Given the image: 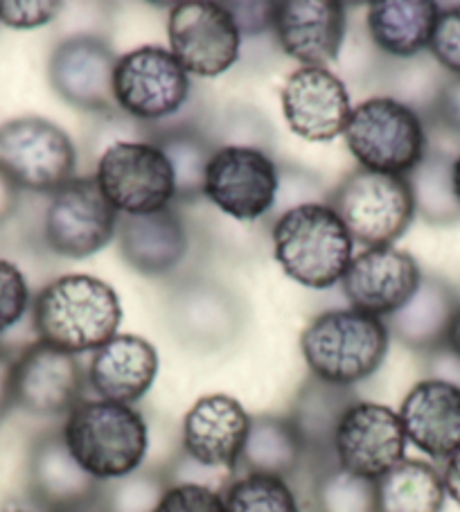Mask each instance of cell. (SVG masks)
I'll return each instance as SVG.
<instances>
[{
  "instance_id": "cell-1",
  "label": "cell",
  "mask_w": 460,
  "mask_h": 512,
  "mask_svg": "<svg viewBox=\"0 0 460 512\" xmlns=\"http://www.w3.org/2000/svg\"><path fill=\"white\" fill-rule=\"evenodd\" d=\"M122 305L100 278L73 273L52 280L34 300V330L48 346L79 355L102 348L118 334Z\"/></svg>"
},
{
  "instance_id": "cell-2",
  "label": "cell",
  "mask_w": 460,
  "mask_h": 512,
  "mask_svg": "<svg viewBox=\"0 0 460 512\" xmlns=\"http://www.w3.org/2000/svg\"><path fill=\"white\" fill-rule=\"evenodd\" d=\"M70 454L97 481L134 474L145 461L147 422L129 404L82 400L61 429Z\"/></svg>"
},
{
  "instance_id": "cell-3",
  "label": "cell",
  "mask_w": 460,
  "mask_h": 512,
  "mask_svg": "<svg viewBox=\"0 0 460 512\" xmlns=\"http://www.w3.org/2000/svg\"><path fill=\"white\" fill-rule=\"evenodd\" d=\"M352 237L332 206L300 203L273 226V255L291 280L309 289L341 282L352 262Z\"/></svg>"
},
{
  "instance_id": "cell-4",
  "label": "cell",
  "mask_w": 460,
  "mask_h": 512,
  "mask_svg": "<svg viewBox=\"0 0 460 512\" xmlns=\"http://www.w3.org/2000/svg\"><path fill=\"white\" fill-rule=\"evenodd\" d=\"M300 350L312 375L334 386H355L382 366L388 328L359 310L318 314L300 334Z\"/></svg>"
},
{
  "instance_id": "cell-5",
  "label": "cell",
  "mask_w": 460,
  "mask_h": 512,
  "mask_svg": "<svg viewBox=\"0 0 460 512\" xmlns=\"http://www.w3.org/2000/svg\"><path fill=\"white\" fill-rule=\"evenodd\" d=\"M343 136L357 163L377 174L406 176L427 154L418 113L393 97H370L352 109Z\"/></svg>"
},
{
  "instance_id": "cell-6",
  "label": "cell",
  "mask_w": 460,
  "mask_h": 512,
  "mask_svg": "<svg viewBox=\"0 0 460 512\" xmlns=\"http://www.w3.org/2000/svg\"><path fill=\"white\" fill-rule=\"evenodd\" d=\"M332 208L352 242L368 249L393 246L411 226L415 199L406 176L352 172L332 197Z\"/></svg>"
},
{
  "instance_id": "cell-7",
  "label": "cell",
  "mask_w": 460,
  "mask_h": 512,
  "mask_svg": "<svg viewBox=\"0 0 460 512\" xmlns=\"http://www.w3.org/2000/svg\"><path fill=\"white\" fill-rule=\"evenodd\" d=\"M95 181L115 213L127 217L161 213L176 197L170 158L152 143H113L97 163Z\"/></svg>"
},
{
  "instance_id": "cell-8",
  "label": "cell",
  "mask_w": 460,
  "mask_h": 512,
  "mask_svg": "<svg viewBox=\"0 0 460 512\" xmlns=\"http://www.w3.org/2000/svg\"><path fill=\"white\" fill-rule=\"evenodd\" d=\"M73 172L75 147L50 120L16 118L0 127V174L14 188L57 192Z\"/></svg>"
},
{
  "instance_id": "cell-9",
  "label": "cell",
  "mask_w": 460,
  "mask_h": 512,
  "mask_svg": "<svg viewBox=\"0 0 460 512\" xmlns=\"http://www.w3.org/2000/svg\"><path fill=\"white\" fill-rule=\"evenodd\" d=\"M170 52L188 75L219 77L240 57L242 32L226 5L185 0L167 21Z\"/></svg>"
},
{
  "instance_id": "cell-10",
  "label": "cell",
  "mask_w": 460,
  "mask_h": 512,
  "mask_svg": "<svg viewBox=\"0 0 460 512\" xmlns=\"http://www.w3.org/2000/svg\"><path fill=\"white\" fill-rule=\"evenodd\" d=\"M190 93V77L170 50L143 46L118 59L113 97L138 120H163L179 111Z\"/></svg>"
},
{
  "instance_id": "cell-11",
  "label": "cell",
  "mask_w": 460,
  "mask_h": 512,
  "mask_svg": "<svg viewBox=\"0 0 460 512\" xmlns=\"http://www.w3.org/2000/svg\"><path fill=\"white\" fill-rule=\"evenodd\" d=\"M118 213L97 185L95 176L70 179L52 197L46 213V240L64 258L82 260L111 242Z\"/></svg>"
},
{
  "instance_id": "cell-12",
  "label": "cell",
  "mask_w": 460,
  "mask_h": 512,
  "mask_svg": "<svg viewBox=\"0 0 460 512\" xmlns=\"http://www.w3.org/2000/svg\"><path fill=\"white\" fill-rule=\"evenodd\" d=\"M278 192V170L253 147L228 145L210 156L203 194L228 217L255 222L269 213Z\"/></svg>"
},
{
  "instance_id": "cell-13",
  "label": "cell",
  "mask_w": 460,
  "mask_h": 512,
  "mask_svg": "<svg viewBox=\"0 0 460 512\" xmlns=\"http://www.w3.org/2000/svg\"><path fill=\"white\" fill-rule=\"evenodd\" d=\"M332 452L341 470L377 481L404 461L402 420L384 404L355 402L336 427Z\"/></svg>"
},
{
  "instance_id": "cell-14",
  "label": "cell",
  "mask_w": 460,
  "mask_h": 512,
  "mask_svg": "<svg viewBox=\"0 0 460 512\" xmlns=\"http://www.w3.org/2000/svg\"><path fill=\"white\" fill-rule=\"evenodd\" d=\"M86 382L75 355L34 341L16 357L14 406L34 416H61L84 400Z\"/></svg>"
},
{
  "instance_id": "cell-15",
  "label": "cell",
  "mask_w": 460,
  "mask_h": 512,
  "mask_svg": "<svg viewBox=\"0 0 460 512\" xmlns=\"http://www.w3.org/2000/svg\"><path fill=\"white\" fill-rule=\"evenodd\" d=\"M341 282L352 310L379 319L393 316L409 303L420 287L422 273L411 253L395 246H379L352 258Z\"/></svg>"
},
{
  "instance_id": "cell-16",
  "label": "cell",
  "mask_w": 460,
  "mask_h": 512,
  "mask_svg": "<svg viewBox=\"0 0 460 512\" xmlns=\"http://www.w3.org/2000/svg\"><path fill=\"white\" fill-rule=\"evenodd\" d=\"M251 418L235 397L203 395L183 418V454L210 470L237 472Z\"/></svg>"
},
{
  "instance_id": "cell-17",
  "label": "cell",
  "mask_w": 460,
  "mask_h": 512,
  "mask_svg": "<svg viewBox=\"0 0 460 512\" xmlns=\"http://www.w3.org/2000/svg\"><path fill=\"white\" fill-rule=\"evenodd\" d=\"M282 113L289 129L307 143H330L350 120V95L327 68H298L282 88Z\"/></svg>"
},
{
  "instance_id": "cell-18",
  "label": "cell",
  "mask_w": 460,
  "mask_h": 512,
  "mask_svg": "<svg viewBox=\"0 0 460 512\" xmlns=\"http://www.w3.org/2000/svg\"><path fill=\"white\" fill-rule=\"evenodd\" d=\"M271 25L289 57L307 68H325L339 57L345 7L336 0H285L273 3Z\"/></svg>"
},
{
  "instance_id": "cell-19",
  "label": "cell",
  "mask_w": 460,
  "mask_h": 512,
  "mask_svg": "<svg viewBox=\"0 0 460 512\" xmlns=\"http://www.w3.org/2000/svg\"><path fill=\"white\" fill-rule=\"evenodd\" d=\"M28 488L32 499L48 512L93 506L102 490L100 481L75 461L61 434L34 440L28 458Z\"/></svg>"
},
{
  "instance_id": "cell-20",
  "label": "cell",
  "mask_w": 460,
  "mask_h": 512,
  "mask_svg": "<svg viewBox=\"0 0 460 512\" xmlns=\"http://www.w3.org/2000/svg\"><path fill=\"white\" fill-rule=\"evenodd\" d=\"M118 57L95 37H73L59 43L50 57V84L66 102L82 109H109Z\"/></svg>"
},
{
  "instance_id": "cell-21",
  "label": "cell",
  "mask_w": 460,
  "mask_h": 512,
  "mask_svg": "<svg viewBox=\"0 0 460 512\" xmlns=\"http://www.w3.org/2000/svg\"><path fill=\"white\" fill-rule=\"evenodd\" d=\"M406 440L431 458H447L460 449V386L445 379H422L406 393L397 413Z\"/></svg>"
},
{
  "instance_id": "cell-22",
  "label": "cell",
  "mask_w": 460,
  "mask_h": 512,
  "mask_svg": "<svg viewBox=\"0 0 460 512\" xmlns=\"http://www.w3.org/2000/svg\"><path fill=\"white\" fill-rule=\"evenodd\" d=\"M158 375V352L136 334H115L95 350L88 366V384L100 400L134 404L145 397Z\"/></svg>"
},
{
  "instance_id": "cell-23",
  "label": "cell",
  "mask_w": 460,
  "mask_h": 512,
  "mask_svg": "<svg viewBox=\"0 0 460 512\" xmlns=\"http://www.w3.org/2000/svg\"><path fill=\"white\" fill-rule=\"evenodd\" d=\"M188 251L181 219L170 208L154 215L127 217L120 228V253L140 273H165L174 269Z\"/></svg>"
},
{
  "instance_id": "cell-24",
  "label": "cell",
  "mask_w": 460,
  "mask_h": 512,
  "mask_svg": "<svg viewBox=\"0 0 460 512\" xmlns=\"http://www.w3.org/2000/svg\"><path fill=\"white\" fill-rule=\"evenodd\" d=\"M350 388L327 384L318 377H309L291 409V425L296 427L303 440L307 456L334 458V434L343 413L355 404Z\"/></svg>"
},
{
  "instance_id": "cell-25",
  "label": "cell",
  "mask_w": 460,
  "mask_h": 512,
  "mask_svg": "<svg viewBox=\"0 0 460 512\" xmlns=\"http://www.w3.org/2000/svg\"><path fill=\"white\" fill-rule=\"evenodd\" d=\"M440 7L431 0H377L368 5V30L393 57H413L429 46Z\"/></svg>"
},
{
  "instance_id": "cell-26",
  "label": "cell",
  "mask_w": 460,
  "mask_h": 512,
  "mask_svg": "<svg viewBox=\"0 0 460 512\" xmlns=\"http://www.w3.org/2000/svg\"><path fill=\"white\" fill-rule=\"evenodd\" d=\"M305 458V445L289 418H251L249 436L240 456V465L246 474H269L287 481L303 467Z\"/></svg>"
},
{
  "instance_id": "cell-27",
  "label": "cell",
  "mask_w": 460,
  "mask_h": 512,
  "mask_svg": "<svg viewBox=\"0 0 460 512\" xmlns=\"http://www.w3.org/2000/svg\"><path fill=\"white\" fill-rule=\"evenodd\" d=\"M456 307L449 291L438 282H420L409 303L391 316V330L411 348H438L440 343H447V330Z\"/></svg>"
},
{
  "instance_id": "cell-28",
  "label": "cell",
  "mask_w": 460,
  "mask_h": 512,
  "mask_svg": "<svg viewBox=\"0 0 460 512\" xmlns=\"http://www.w3.org/2000/svg\"><path fill=\"white\" fill-rule=\"evenodd\" d=\"M445 483L436 467L404 458L377 479L379 512H440L445 506Z\"/></svg>"
},
{
  "instance_id": "cell-29",
  "label": "cell",
  "mask_w": 460,
  "mask_h": 512,
  "mask_svg": "<svg viewBox=\"0 0 460 512\" xmlns=\"http://www.w3.org/2000/svg\"><path fill=\"white\" fill-rule=\"evenodd\" d=\"M314 512H379L377 481L327 465L314 483Z\"/></svg>"
},
{
  "instance_id": "cell-30",
  "label": "cell",
  "mask_w": 460,
  "mask_h": 512,
  "mask_svg": "<svg viewBox=\"0 0 460 512\" xmlns=\"http://www.w3.org/2000/svg\"><path fill=\"white\" fill-rule=\"evenodd\" d=\"M224 512H300L294 490L269 474H242L221 492Z\"/></svg>"
},
{
  "instance_id": "cell-31",
  "label": "cell",
  "mask_w": 460,
  "mask_h": 512,
  "mask_svg": "<svg viewBox=\"0 0 460 512\" xmlns=\"http://www.w3.org/2000/svg\"><path fill=\"white\" fill-rule=\"evenodd\" d=\"M451 165L445 158H429L424 154L422 163L413 170L415 176L409 179L415 210H422V215L431 222H451L460 215V206L451 188Z\"/></svg>"
},
{
  "instance_id": "cell-32",
  "label": "cell",
  "mask_w": 460,
  "mask_h": 512,
  "mask_svg": "<svg viewBox=\"0 0 460 512\" xmlns=\"http://www.w3.org/2000/svg\"><path fill=\"white\" fill-rule=\"evenodd\" d=\"M170 488L165 476L154 472H140L111 481L106 490H100V512H154L163 492Z\"/></svg>"
},
{
  "instance_id": "cell-33",
  "label": "cell",
  "mask_w": 460,
  "mask_h": 512,
  "mask_svg": "<svg viewBox=\"0 0 460 512\" xmlns=\"http://www.w3.org/2000/svg\"><path fill=\"white\" fill-rule=\"evenodd\" d=\"M163 154L170 158L174 179H176V194H199L203 192L206 183V167L210 163V152L199 138L194 136H172L170 140L158 145Z\"/></svg>"
},
{
  "instance_id": "cell-34",
  "label": "cell",
  "mask_w": 460,
  "mask_h": 512,
  "mask_svg": "<svg viewBox=\"0 0 460 512\" xmlns=\"http://www.w3.org/2000/svg\"><path fill=\"white\" fill-rule=\"evenodd\" d=\"M28 303L30 291L21 269L12 262L0 260V334L23 319Z\"/></svg>"
},
{
  "instance_id": "cell-35",
  "label": "cell",
  "mask_w": 460,
  "mask_h": 512,
  "mask_svg": "<svg viewBox=\"0 0 460 512\" xmlns=\"http://www.w3.org/2000/svg\"><path fill=\"white\" fill-rule=\"evenodd\" d=\"M429 50L440 66L460 77V7L440 10L431 32Z\"/></svg>"
},
{
  "instance_id": "cell-36",
  "label": "cell",
  "mask_w": 460,
  "mask_h": 512,
  "mask_svg": "<svg viewBox=\"0 0 460 512\" xmlns=\"http://www.w3.org/2000/svg\"><path fill=\"white\" fill-rule=\"evenodd\" d=\"M154 512H224V499L206 485H170Z\"/></svg>"
},
{
  "instance_id": "cell-37",
  "label": "cell",
  "mask_w": 460,
  "mask_h": 512,
  "mask_svg": "<svg viewBox=\"0 0 460 512\" xmlns=\"http://www.w3.org/2000/svg\"><path fill=\"white\" fill-rule=\"evenodd\" d=\"M57 0H0V23L14 30H34L59 14Z\"/></svg>"
},
{
  "instance_id": "cell-38",
  "label": "cell",
  "mask_w": 460,
  "mask_h": 512,
  "mask_svg": "<svg viewBox=\"0 0 460 512\" xmlns=\"http://www.w3.org/2000/svg\"><path fill=\"white\" fill-rule=\"evenodd\" d=\"M438 116L445 125L460 134V77L445 86L438 100Z\"/></svg>"
},
{
  "instance_id": "cell-39",
  "label": "cell",
  "mask_w": 460,
  "mask_h": 512,
  "mask_svg": "<svg viewBox=\"0 0 460 512\" xmlns=\"http://www.w3.org/2000/svg\"><path fill=\"white\" fill-rule=\"evenodd\" d=\"M14 366L16 357H12L10 350L0 348V420L14 406Z\"/></svg>"
},
{
  "instance_id": "cell-40",
  "label": "cell",
  "mask_w": 460,
  "mask_h": 512,
  "mask_svg": "<svg viewBox=\"0 0 460 512\" xmlns=\"http://www.w3.org/2000/svg\"><path fill=\"white\" fill-rule=\"evenodd\" d=\"M442 483H445V492L460 506V449L447 458Z\"/></svg>"
},
{
  "instance_id": "cell-41",
  "label": "cell",
  "mask_w": 460,
  "mask_h": 512,
  "mask_svg": "<svg viewBox=\"0 0 460 512\" xmlns=\"http://www.w3.org/2000/svg\"><path fill=\"white\" fill-rule=\"evenodd\" d=\"M447 346L460 359V305L456 307L454 316H451V323L447 330Z\"/></svg>"
},
{
  "instance_id": "cell-42",
  "label": "cell",
  "mask_w": 460,
  "mask_h": 512,
  "mask_svg": "<svg viewBox=\"0 0 460 512\" xmlns=\"http://www.w3.org/2000/svg\"><path fill=\"white\" fill-rule=\"evenodd\" d=\"M451 188H454V197L460 206V154L454 161V165H451Z\"/></svg>"
},
{
  "instance_id": "cell-43",
  "label": "cell",
  "mask_w": 460,
  "mask_h": 512,
  "mask_svg": "<svg viewBox=\"0 0 460 512\" xmlns=\"http://www.w3.org/2000/svg\"><path fill=\"white\" fill-rule=\"evenodd\" d=\"M88 508H91V506H88ZM88 508H79V510H66V512H91V510H88Z\"/></svg>"
},
{
  "instance_id": "cell-44",
  "label": "cell",
  "mask_w": 460,
  "mask_h": 512,
  "mask_svg": "<svg viewBox=\"0 0 460 512\" xmlns=\"http://www.w3.org/2000/svg\"><path fill=\"white\" fill-rule=\"evenodd\" d=\"M7 512H28V510H7Z\"/></svg>"
}]
</instances>
